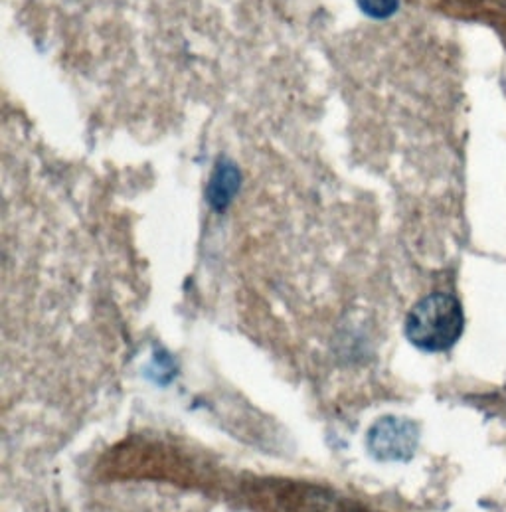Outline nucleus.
Listing matches in <instances>:
<instances>
[{"label":"nucleus","instance_id":"f257e3e1","mask_svg":"<svg viewBox=\"0 0 506 512\" xmlns=\"http://www.w3.org/2000/svg\"><path fill=\"white\" fill-rule=\"evenodd\" d=\"M463 325L465 317L459 301L447 293H431L412 309L406 331L416 346L441 352L457 342Z\"/></svg>","mask_w":506,"mask_h":512},{"label":"nucleus","instance_id":"f03ea898","mask_svg":"<svg viewBox=\"0 0 506 512\" xmlns=\"http://www.w3.org/2000/svg\"><path fill=\"white\" fill-rule=\"evenodd\" d=\"M261 499L267 512H370L331 491L305 485H277Z\"/></svg>","mask_w":506,"mask_h":512},{"label":"nucleus","instance_id":"7ed1b4c3","mask_svg":"<svg viewBox=\"0 0 506 512\" xmlns=\"http://www.w3.org/2000/svg\"><path fill=\"white\" fill-rule=\"evenodd\" d=\"M360 8L374 18L392 16L398 10V0H358Z\"/></svg>","mask_w":506,"mask_h":512}]
</instances>
